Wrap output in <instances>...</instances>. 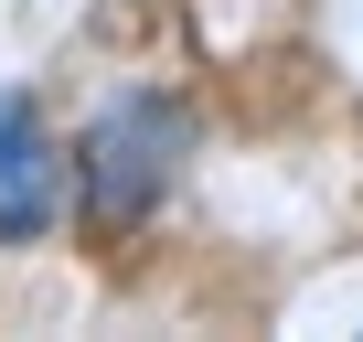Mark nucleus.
<instances>
[{
  "label": "nucleus",
  "instance_id": "f03ea898",
  "mask_svg": "<svg viewBox=\"0 0 363 342\" xmlns=\"http://www.w3.org/2000/svg\"><path fill=\"white\" fill-rule=\"evenodd\" d=\"M65 214V160L43 139L33 96H0V236H43Z\"/></svg>",
  "mask_w": 363,
  "mask_h": 342
},
{
  "label": "nucleus",
  "instance_id": "f257e3e1",
  "mask_svg": "<svg viewBox=\"0 0 363 342\" xmlns=\"http://www.w3.org/2000/svg\"><path fill=\"white\" fill-rule=\"evenodd\" d=\"M182 150H193V107H182V96H118L86 128V150H75L86 225L96 236H139L171 204V182H182Z\"/></svg>",
  "mask_w": 363,
  "mask_h": 342
}]
</instances>
